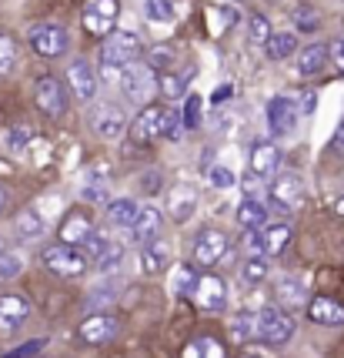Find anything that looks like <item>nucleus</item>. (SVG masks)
<instances>
[{"instance_id": "1", "label": "nucleus", "mask_w": 344, "mask_h": 358, "mask_svg": "<svg viewBox=\"0 0 344 358\" xmlns=\"http://www.w3.org/2000/svg\"><path fill=\"white\" fill-rule=\"evenodd\" d=\"M121 91L127 94V101H130V104L147 108V101H151L154 91H157V74L144 61L127 64L124 71H121Z\"/></svg>"}, {"instance_id": "2", "label": "nucleus", "mask_w": 344, "mask_h": 358, "mask_svg": "<svg viewBox=\"0 0 344 358\" xmlns=\"http://www.w3.org/2000/svg\"><path fill=\"white\" fill-rule=\"evenodd\" d=\"M141 57H144V41L134 31H114L104 37V61L100 64L127 67V64H137Z\"/></svg>"}, {"instance_id": "3", "label": "nucleus", "mask_w": 344, "mask_h": 358, "mask_svg": "<svg viewBox=\"0 0 344 358\" xmlns=\"http://www.w3.org/2000/svg\"><path fill=\"white\" fill-rule=\"evenodd\" d=\"M40 262L57 278H77V275L87 271V258L80 255V248H70V245H50V248H44Z\"/></svg>"}, {"instance_id": "4", "label": "nucleus", "mask_w": 344, "mask_h": 358, "mask_svg": "<svg viewBox=\"0 0 344 358\" xmlns=\"http://www.w3.org/2000/svg\"><path fill=\"white\" fill-rule=\"evenodd\" d=\"M87 127L94 131L97 138L114 141V138H121V134H124L127 117H124V110L117 108V104L100 101V104H94V108L87 110Z\"/></svg>"}, {"instance_id": "5", "label": "nucleus", "mask_w": 344, "mask_h": 358, "mask_svg": "<svg viewBox=\"0 0 344 358\" xmlns=\"http://www.w3.org/2000/svg\"><path fill=\"white\" fill-rule=\"evenodd\" d=\"M254 322H257V338L267 345H284L294 335V318L281 308H261Z\"/></svg>"}, {"instance_id": "6", "label": "nucleus", "mask_w": 344, "mask_h": 358, "mask_svg": "<svg viewBox=\"0 0 344 358\" xmlns=\"http://www.w3.org/2000/svg\"><path fill=\"white\" fill-rule=\"evenodd\" d=\"M227 234L218 231V228H204L197 238H194V262L201 268H214L227 255Z\"/></svg>"}, {"instance_id": "7", "label": "nucleus", "mask_w": 344, "mask_h": 358, "mask_svg": "<svg viewBox=\"0 0 344 358\" xmlns=\"http://www.w3.org/2000/svg\"><path fill=\"white\" fill-rule=\"evenodd\" d=\"M27 37H31V47L40 57H61L67 50V31L61 24H33Z\"/></svg>"}, {"instance_id": "8", "label": "nucleus", "mask_w": 344, "mask_h": 358, "mask_svg": "<svg viewBox=\"0 0 344 358\" xmlns=\"http://www.w3.org/2000/svg\"><path fill=\"white\" fill-rule=\"evenodd\" d=\"M117 24V0H87L84 3V27L97 37H107L114 34Z\"/></svg>"}, {"instance_id": "9", "label": "nucleus", "mask_w": 344, "mask_h": 358, "mask_svg": "<svg viewBox=\"0 0 344 358\" xmlns=\"http://www.w3.org/2000/svg\"><path fill=\"white\" fill-rule=\"evenodd\" d=\"M194 305L201 312H220L227 305V285L218 278V275H197V285H194Z\"/></svg>"}, {"instance_id": "10", "label": "nucleus", "mask_w": 344, "mask_h": 358, "mask_svg": "<svg viewBox=\"0 0 344 358\" xmlns=\"http://www.w3.org/2000/svg\"><path fill=\"white\" fill-rule=\"evenodd\" d=\"M297 117H301V110H297L294 97H274L267 104V124H271L274 138H287L297 127Z\"/></svg>"}, {"instance_id": "11", "label": "nucleus", "mask_w": 344, "mask_h": 358, "mask_svg": "<svg viewBox=\"0 0 344 358\" xmlns=\"http://www.w3.org/2000/svg\"><path fill=\"white\" fill-rule=\"evenodd\" d=\"M33 101H37V108L44 110L47 117H61L63 110H67V94H63V84L57 78H40L33 84Z\"/></svg>"}, {"instance_id": "12", "label": "nucleus", "mask_w": 344, "mask_h": 358, "mask_svg": "<svg viewBox=\"0 0 344 358\" xmlns=\"http://www.w3.org/2000/svg\"><path fill=\"white\" fill-rule=\"evenodd\" d=\"M250 174L254 178H278L281 174V151L274 141H257L250 148Z\"/></svg>"}, {"instance_id": "13", "label": "nucleus", "mask_w": 344, "mask_h": 358, "mask_svg": "<svg viewBox=\"0 0 344 358\" xmlns=\"http://www.w3.org/2000/svg\"><path fill=\"white\" fill-rule=\"evenodd\" d=\"M117 328H121V322L114 318V315L107 312H94L91 318H84V325L77 328L80 342L87 345H107L114 335H117Z\"/></svg>"}, {"instance_id": "14", "label": "nucleus", "mask_w": 344, "mask_h": 358, "mask_svg": "<svg viewBox=\"0 0 344 358\" xmlns=\"http://www.w3.org/2000/svg\"><path fill=\"white\" fill-rule=\"evenodd\" d=\"M130 138L137 141V144H151L154 138H164V108L147 104V108L134 117V124H130Z\"/></svg>"}, {"instance_id": "15", "label": "nucleus", "mask_w": 344, "mask_h": 358, "mask_svg": "<svg viewBox=\"0 0 344 358\" xmlns=\"http://www.w3.org/2000/svg\"><path fill=\"white\" fill-rule=\"evenodd\" d=\"M27 315H31V301L27 295H0V331L7 335V331H14L17 325H24L27 322Z\"/></svg>"}, {"instance_id": "16", "label": "nucleus", "mask_w": 344, "mask_h": 358, "mask_svg": "<svg viewBox=\"0 0 344 358\" xmlns=\"http://www.w3.org/2000/svg\"><path fill=\"white\" fill-rule=\"evenodd\" d=\"M67 84H70V94H74L77 101H94L97 74L87 61H74L70 67H67Z\"/></svg>"}, {"instance_id": "17", "label": "nucleus", "mask_w": 344, "mask_h": 358, "mask_svg": "<svg viewBox=\"0 0 344 358\" xmlns=\"http://www.w3.org/2000/svg\"><path fill=\"white\" fill-rule=\"evenodd\" d=\"M308 318H311L314 325L338 328V325H344V305L328 295H314L311 301H308Z\"/></svg>"}, {"instance_id": "18", "label": "nucleus", "mask_w": 344, "mask_h": 358, "mask_svg": "<svg viewBox=\"0 0 344 358\" xmlns=\"http://www.w3.org/2000/svg\"><path fill=\"white\" fill-rule=\"evenodd\" d=\"M301 191H304V181H301L294 171L278 174L274 185H271V201L278 204V208H287V211H291V208L301 201Z\"/></svg>"}, {"instance_id": "19", "label": "nucleus", "mask_w": 344, "mask_h": 358, "mask_svg": "<svg viewBox=\"0 0 344 358\" xmlns=\"http://www.w3.org/2000/svg\"><path fill=\"white\" fill-rule=\"evenodd\" d=\"M160 228H164V215L157 211L154 204H144V208H137V218H134V224H130L134 241L147 245V241H154L157 234H160Z\"/></svg>"}, {"instance_id": "20", "label": "nucleus", "mask_w": 344, "mask_h": 358, "mask_svg": "<svg viewBox=\"0 0 344 358\" xmlns=\"http://www.w3.org/2000/svg\"><path fill=\"white\" fill-rule=\"evenodd\" d=\"M167 211H171V218L177 221V224H188L190 218H194V211H197V191L188 185H177L167 194Z\"/></svg>"}, {"instance_id": "21", "label": "nucleus", "mask_w": 344, "mask_h": 358, "mask_svg": "<svg viewBox=\"0 0 344 358\" xmlns=\"http://www.w3.org/2000/svg\"><path fill=\"white\" fill-rule=\"evenodd\" d=\"M91 234H94L91 218H87V215H80V211H74V215H67V218H63V224H61V245L77 248V245H84Z\"/></svg>"}, {"instance_id": "22", "label": "nucleus", "mask_w": 344, "mask_h": 358, "mask_svg": "<svg viewBox=\"0 0 344 358\" xmlns=\"http://www.w3.org/2000/svg\"><path fill=\"white\" fill-rule=\"evenodd\" d=\"M171 265V251L164 241H147L141 245V271L144 275H160V271H167Z\"/></svg>"}, {"instance_id": "23", "label": "nucleus", "mask_w": 344, "mask_h": 358, "mask_svg": "<svg viewBox=\"0 0 344 358\" xmlns=\"http://www.w3.org/2000/svg\"><path fill=\"white\" fill-rule=\"evenodd\" d=\"M274 298L287 305V308H297V305H308V288H304V281L294 278V275H284L278 278V288H274Z\"/></svg>"}, {"instance_id": "24", "label": "nucleus", "mask_w": 344, "mask_h": 358, "mask_svg": "<svg viewBox=\"0 0 344 358\" xmlns=\"http://www.w3.org/2000/svg\"><path fill=\"white\" fill-rule=\"evenodd\" d=\"M237 224L244 231H261L267 224V208L261 204V198H244L237 204Z\"/></svg>"}, {"instance_id": "25", "label": "nucleus", "mask_w": 344, "mask_h": 358, "mask_svg": "<svg viewBox=\"0 0 344 358\" xmlns=\"http://www.w3.org/2000/svg\"><path fill=\"white\" fill-rule=\"evenodd\" d=\"M324 64H328V47L324 44H311L301 50V57H297V71L304 74V78H314V74H321L324 71Z\"/></svg>"}, {"instance_id": "26", "label": "nucleus", "mask_w": 344, "mask_h": 358, "mask_svg": "<svg viewBox=\"0 0 344 358\" xmlns=\"http://www.w3.org/2000/svg\"><path fill=\"white\" fill-rule=\"evenodd\" d=\"M137 208H141V204L134 201V198H114V201L107 204V221L117 224V228H130L134 218H137Z\"/></svg>"}, {"instance_id": "27", "label": "nucleus", "mask_w": 344, "mask_h": 358, "mask_svg": "<svg viewBox=\"0 0 344 358\" xmlns=\"http://www.w3.org/2000/svg\"><path fill=\"white\" fill-rule=\"evenodd\" d=\"M267 50V57L271 61H284V57H291L297 50V34L294 31H278V34H271V41L264 44Z\"/></svg>"}, {"instance_id": "28", "label": "nucleus", "mask_w": 344, "mask_h": 358, "mask_svg": "<svg viewBox=\"0 0 344 358\" xmlns=\"http://www.w3.org/2000/svg\"><path fill=\"white\" fill-rule=\"evenodd\" d=\"M261 238H264V255H281L291 245V224H267L261 228Z\"/></svg>"}, {"instance_id": "29", "label": "nucleus", "mask_w": 344, "mask_h": 358, "mask_svg": "<svg viewBox=\"0 0 344 358\" xmlns=\"http://www.w3.org/2000/svg\"><path fill=\"white\" fill-rule=\"evenodd\" d=\"M44 231H47V221L40 218L33 208L20 211V218H17V234H20L24 241H33V238H40Z\"/></svg>"}, {"instance_id": "30", "label": "nucleus", "mask_w": 344, "mask_h": 358, "mask_svg": "<svg viewBox=\"0 0 344 358\" xmlns=\"http://www.w3.org/2000/svg\"><path fill=\"white\" fill-rule=\"evenodd\" d=\"M194 285H197V275L190 265H177L171 271V292L177 298H190L194 295Z\"/></svg>"}, {"instance_id": "31", "label": "nucleus", "mask_w": 344, "mask_h": 358, "mask_svg": "<svg viewBox=\"0 0 344 358\" xmlns=\"http://www.w3.org/2000/svg\"><path fill=\"white\" fill-rule=\"evenodd\" d=\"M231 338H234L237 345L257 338V322H254V315L250 312H237L234 315V322H231Z\"/></svg>"}, {"instance_id": "32", "label": "nucleus", "mask_w": 344, "mask_h": 358, "mask_svg": "<svg viewBox=\"0 0 344 358\" xmlns=\"http://www.w3.org/2000/svg\"><path fill=\"white\" fill-rule=\"evenodd\" d=\"M184 358H224V352H220V342H218V338L201 335V338H194V342L184 348Z\"/></svg>"}, {"instance_id": "33", "label": "nucleus", "mask_w": 344, "mask_h": 358, "mask_svg": "<svg viewBox=\"0 0 344 358\" xmlns=\"http://www.w3.org/2000/svg\"><path fill=\"white\" fill-rule=\"evenodd\" d=\"M144 17L154 20V24H171L177 10H174L171 0H144Z\"/></svg>"}, {"instance_id": "34", "label": "nucleus", "mask_w": 344, "mask_h": 358, "mask_svg": "<svg viewBox=\"0 0 344 358\" xmlns=\"http://www.w3.org/2000/svg\"><path fill=\"white\" fill-rule=\"evenodd\" d=\"M80 198H84V201H91V204L107 201V181L100 178V171H94L87 181H84V187H80Z\"/></svg>"}, {"instance_id": "35", "label": "nucleus", "mask_w": 344, "mask_h": 358, "mask_svg": "<svg viewBox=\"0 0 344 358\" xmlns=\"http://www.w3.org/2000/svg\"><path fill=\"white\" fill-rule=\"evenodd\" d=\"M317 24H321V17H317L314 7H294V10H291V27H294V34H311Z\"/></svg>"}, {"instance_id": "36", "label": "nucleus", "mask_w": 344, "mask_h": 358, "mask_svg": "<svg viewBox=\"0 0 344 358\" xmlns=\"http://www.w3.org/2000/svg\"><path fill=\"white\" fill-rule=\"evenodd\" d=\"M24 271V255L20 251H0V285L14 281Z\"/></svg>"}, {"instance_id": "37", "label": "nucleus", "mask_w": 344, "mask_h": 358, "mask_svg": "<svg viewBox=\"0 0 344 358\" xmlns=\"http://www.w3.org/2000/svg\"><path fill=\"white\" fill-rule=\"evenodd\" d=\"M267 271H271L267 258L254 255V258H248V262H244V268H241V278L248 281V285H261V281L267 278Z\"/></svg>"}, {"instance_id": "38", "label": "nucleus", "mask_w": 344, "mask_h": 358, "mask_svg": "<svg viewBox=\"0 0 344 358\" xmlns=\"http://www.w3.org/2000/svg\"><path fill=\"white\" fill-rule=\"evenodd\" d=\"M248 41L254 47H264L267 41H271V24H267L264 14H254L248 20Z\"/></svg>"}, {"instance_id": "39", "label": "nucleus", "mask_w": 344, "mask_h": 358, "mask_svg": "<svg viewBox=\"0 0 344 358\" xmlns=\"http://www.w3.org/2000/svg\"><path fill=\"white\" fill-rule=\"evenodd\" d=\"M110 245H114L110 238H104V234L94 231L91 238H87V241H84V251H80V255H84V258H94V262H100V258H104V255L110 251Z\"/></svg>"}, {"instance_id": "40", "label": "nucleus", "mask_w": 344, "mask_h": 358, "mask_svg": "<svg viewBox=\"0 0 344 358\" xmlns=\"http://www.w3.org/2000/svg\"><path fill=\"white\" fill-rule=\"evenodd\" d=\"M157 91L164 94L167 101H181V94L188 91V84H184V78H177V74H164L160 84H157Z\"/></svg>"}, {"instance_id": "41", "label": "nucleus", "mask_w": 344, "mask_h": 358, "mask_svg": "<svg viewBox=\"0 0 344 358\" xmlns=\"http://www.w3.org/2000/svg\"><path fill=\"white\" fill-rule=\"evenodd\" d=\"M144 64H147L154 74H157V71H167V67L174 64V50L167 44H160V47H154V50L147 54V61H144Z\"/></svg>"}, {"instance_id": "42", "label": "nucleus", "mask_w": 344, "mask_h": 358, "mask_svg": "<svg viewBox=\"0 0 344 358\" xmlns=\"http://www.w3.org/2000/svg\"><path fill=\"white\" fill-rule=\"evenodd\" d=\"M17 61V44H14V37L10 34H0V78L14 67Z\"/></svg>"}, {"instance_id": "43", "label": "nucleus", "mask_w": 344, "mask_h": 358, "mask_svg": "<svg viewBox=\"0 0 344 358\" xmlns=\"http://www.w3.org/2000/svg\"><path fill=\"white\" fill-rule=\"evenodd\" d=\"M181 124H184V127H197V124H201V97H197V94H188L184 110H181Z\"/></svg>"}, {"instance_id": "44", "label": "nucleus", "mask_w": 344, "mask_h": 358, "mask_svg": "<svg viewBox=\"0 0 344 358\" xmlns=\"http://www.w3.org/2000/svg\"><path fill=\"white\" fill-rule=\"evenodd\" d=\"M204 174H207V181H211L214 187H234V181H237V178L227 171L224 164H211V168H207Z\"/></svg>"}, {"instance_id": "45", "label": "nucleus", "mask_w": 344, "mask_h": 358, "mask_svg": "<svg viewBox=\"0 0 344 358\" xmlns=\"http://www.w3.org/2000/svg\"><path fill=\"white\" fill-rule=\"evenodd\" d=\"M121 262H124V248H121V245H110V251L97 262V268L110 275V271H117V268H121Z\"/></svg>"}, {"instance_id": "46", "label": "nucleus", "mask_w": 344, "mask_h": 358, "mask_svg": "<svg viewBox=\"0 0 344 358\" xmlns=\"http://www.w3.org/2000/svg\"><path fill=\"white\" fill-rule=\"evenodd\" d=\"M44 345H47L44 338H33V342H24V345H17V348H10V352H3V358H33Z\"/></svg>"}, {"instance_id": "47", "label": "nucleus", "mask_w": 344, "mask_h": 358, "mask_svg": "<svg viewBox=\"0 0 344 358\" xmlns=\"http://www.w3.org/2000/svg\"><path fill=\"white\" fill-rule=\"evenodd\" d=\"M27 144H31V127H14L10 131V151L20 155V151H27Z\"/></svg>"}, {"instance_id": "48", "label": "nucleus", "mask_w": 344, "mask_h": 358, "mask_svg": "<svg viewBox=\"0 0 344 358\" xmlns=\"http://www.w3.org/2000/svg\"><path fill=\"white\" fill-rule=\"evenodd\" d=\"M314 108H317V94L304 91L301 94V101H297V110H301V114H314Z\"/></svg>"}, {"instance_id": "49", "label": "nucleus", "mask_w": 344, "mask_h": 358, "mask_svg": "<svg viewBox=\"0 0 344 358\" xmlns=\"http://www.w3.org/2000/svg\"><path fill=\"white\" fill-rule=\"evenodd\" d=\"M244 245H248L254 255H261V251H264V238H261V231H248L244 234Z\"/></svg>"}, {"instance_id": "50", "label": "nucleus", "mask_w": 344, "mask_h": 358, "mask_svg": "<svg viewBox=\"0 0 344 358\" xmlns=\"http://www.w3.org/2000/svg\"><path fill=\"white\" fill-rule=\"evenodd\" d=\"M331 148H334L338 155H344V121L338 124V131H334V141H331Z\"/></svg>"}, {"instance_id": "51", "label": "nucleus", "mask_w": 344, "mask_h": 358, "mask_svg": "<svg viewBox=\"0 0 344 358\" xmlns=\"http://www.w3.org/2000/svg\"><path fill=\"white\" fill-rule=\"evenodd\" d=\"M328 54H334V61H338V67H341V71H344V37H341V41H338V44H334V47H331Z\"/></svg>"}, {"instance_id": "52", "label": "nucleus", "mask_w": 344, "mask_h": 358, "mask_svg": "<svg viewBox=\"0 0 344 358\" xmlns=\"http://www.w3.org/2000/svg\"><path fill=\"white\" fill-rule=\"evenodd\" d=\"M334 215H338V218H344V194H338V198H334Z\"/></svg>"}, {"instance_id": "53", "label": "nucleus", "mask_w": 344, "mask_h": 358, "mask_svg": "<svg viewBox=\"0 0 344 358\" xmlns=\"http://www.w3.org/2000/svg\"><path fill=\"white\" fill-rule=\"evenodd\" d=\"M3 208H7V191L0 187V211H3Z\"/></svg>"}, {"instance_id": "54", "label": "nucleus", "mask_w": 344, "mask_h": 358, "mask_svg": "<svg viewBox=\"0 0 344 358\" xmlns=\"http://www.w3.org/2000/svg\"><path fill=\"white\" fill-rule=\"evenodd\" d=\"M241 358H250V355H241Z\"/></svg>"}, {"instance_id": "55", "label": "nucleus", "mask_w": 344, "mask_h": 358, "mask_svg": "<svg viewBox=\"0 0 344 358\" xmlns=\"http://www.w3.org/2000/svg\"><path fill=\"white\" fill-rule=\"evenodd\" d=\"M0 251H3V248H0Z\"/></svg>"}]
</instances>
